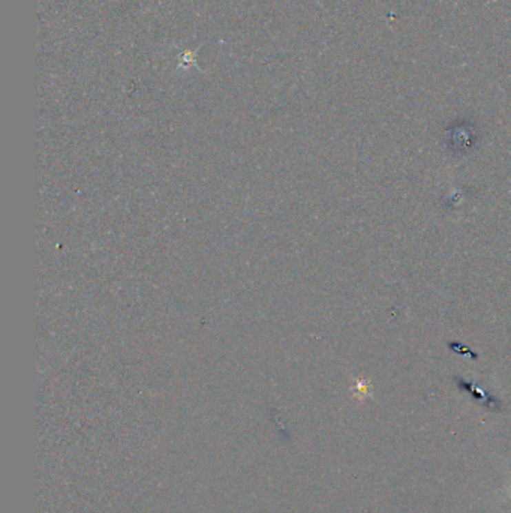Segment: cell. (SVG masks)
Segmentation results:
<instances>
[{"instance_id":"obj_1","label":"cell","mask_w":511,"mask_h":513,"mask_svg":"<svg viewBox=\"0 0 511 513\" xmlns=\"http://www.w3.org/2000/svg\"><path fill=\"white\" fill-rule=\"evenodd\" d=\"M456 381H457V386H459V388L463 389V390H466V392H470L475 399L481 401L486 407H489V408H495V410L499 408V401H498L497 398H493L490 393H488V392H484L483 389H480L479 386H477L475 383L465 381V380H461V378H456Z\"/></svg>"}]
</instances>
